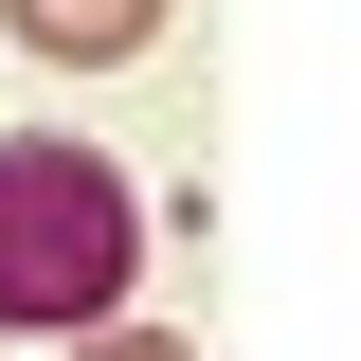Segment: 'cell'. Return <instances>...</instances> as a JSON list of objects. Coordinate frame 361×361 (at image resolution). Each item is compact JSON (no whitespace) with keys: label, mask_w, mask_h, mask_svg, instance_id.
<instances>
[{"label":"cell","mask_w":361,"mask_h":361,"mask_svg":"<svg viewBox=\"0 0 361 361\" xmlns=\"http://www.w3.org/2000/svg\"><path fill=\"white\" fill-rule=\"evenodd\" d=\"M127 271H145V199L109 145H0V325L18 343L127 325Z\"/></svg>","instance_id":"1"},{"label":"cell","mask_w":361,"mask_h":361,"mask_svg":"<svg viewBox=\"0 0 361 361\" xmlns=\"http://www.w3.org/2000/svg\"><path fill=\"white\" fill-rule=\"evenodd\" d=\"M54 361H199V343H163V325H90V343H54Z\"/></svg>","instance_id":"3"},{"label":"cell","mask_w":361,"mask_h":361,"mask_svg":"<svg viewBox=\"0 0 361 361\" xmlns=\"http://www.w3.org/2000/svg\"><path fill=\"white\" fill-rule=\"evenodd\" d=\"M18 18V54H73V73H109V54L163 37V0H0Z\"/></svg>","instance_id":"2"}]
</instances>
